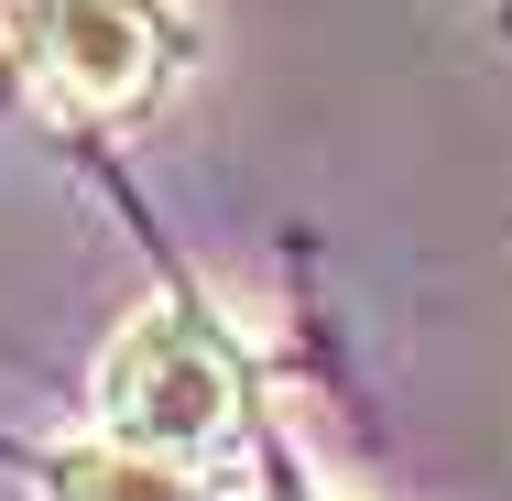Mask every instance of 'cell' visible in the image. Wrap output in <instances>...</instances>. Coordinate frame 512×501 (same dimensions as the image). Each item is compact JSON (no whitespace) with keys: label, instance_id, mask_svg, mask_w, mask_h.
Instances as JSON below:
<instances>
[{"label":"cell","instance_id":"cell-1","mask_svg":"<svg viewBox=\"0 0 512 501\" xmlns=\"http://www.w3.org/2000/svg\"><path fill=\"white\" fill-rule=\"evenodd\" d=\"M240 425V360L207 305H142L99 360V436L153 447V458H207Z\"/></svg>","mask_w":512,"mask_h":501},{"label":"cell","instance_id":"cell-2","mask_svg":"<svg viewBox=\"0 0 512 501\" xmlns=\"http://www.w3.org/2000/svg\"><path fill=\"white\" fill-rule=\"evenodd\" d=\"M164 55H175V22L153 0H22V66L55 109L120 120L164 88Z\"/></svg>","mask_w":512,"mask_h":501},{"label":"cell","instance_id":"cell-3","mask_svg":"<svg viewBox=\"0 0 512 501\" xmlns=\"http://www.w3.org/2000/svg\"><path fill=\"white\" fill-rule=\"evenodd\" d=\"M44 491L55 501H229L197 458H153V447H120V436H77L44 458Z\"/></svg>","mask_w":512,"mask_h":501}]
</instances>
